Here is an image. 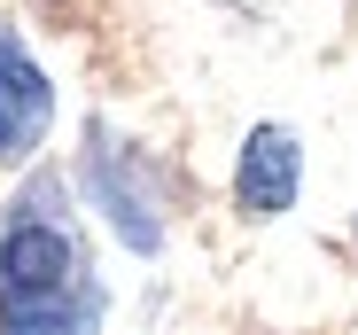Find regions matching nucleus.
<instances>
[{
    "instance_id": "obj_1",
    "label": "nucleus",
    "mask_w": 358,
    "mask_h": 335,
    "mask_svg": "<svg viewBox=\"0 0 358 335\" xmlns=\"http://www.w3.org/2000/svg\"><path fill=\"white\" fill-rule=\"evenodd\" d=\"M296 180H304V148H296V133L257 125L250 148H242V172H234L242 211H250V218H280V211L296 203Z\"/></svg>"
},
{
    "instance_id": "obj_2",
    "label": "nucleus",
    "mask_w": 358,
    "mask_h": 335,
    "mask_svg": "<svg viewBox=\"0 0 358 335\" xmlns=\"http://www.w3.org/2000/svg\"><path fill=\"white\" fill-rule=\"evenodd\" d=\"M47 78H39V63L16 47V39H0V156H16V148H31L39 141V125H47Z\"/></svg>"
},
{
    "instance_id": "obj_3",
    "label": "nucleus",
    "mask_w": 358,
    "mask_h": 335,
    "mask_svg": "<svg viewBox=\"0 0 358 335\" xmlns=\"http://www.w3.org/2000/svg\"><path fill=\"white\" fill-rule=\"evenodd\" d=\"M71 234L63 227H39V218H24V227H8V242H0V281L8 289H71Z\"/></svg>"
},
{
    "instance_id": "obj_4",
    "label": "nucleus",
    "mask_w": 358,
    "mask_h": 335,
    "mask_svg": "<svg viewBox=\"0 0 358 335\" xmlns=\"http://www.w3.org/2000/svg\"><path fill=\"white\" fill-rule=\"evenodd\" d=\"M94 187H101L109 227L125 234L133 250H156V211H148V187H133V180H125V156H117V141H94Z\"/></svg>"
},
{
    "instance_id": "obj_5",
    "label": "nucleus",
    "mask_w": 358,
    "mask_h": 335,
    "mask_svg": "<svg viewBox=\"0 0 358 335\" xmlns=\"http://www.w3.org/2000/svg\"><path fill=\"white\" fill-rule=\"evenodd\" d=\"M94 312V297H71V289H8L0 297V320H8L16 335H31V327H78Z\"/></svg>"
}]
</instances>
